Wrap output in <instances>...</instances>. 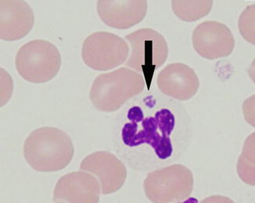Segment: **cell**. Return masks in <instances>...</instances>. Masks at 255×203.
I'll list each match as a JSON object with an SVG mask.
<instances>
[{"instance_id":"cell-1","label":"cell","mask_w":255,"mask_h":203,"mask_svg":"<svg viewBox=\"0 0 255 203\" xmlns=\"http://www.w3.org/2000/svg\"><path fill=\"white\" fill-rule=\"evenodd\" d=\"M127 119L122 130V139L126 146L148 145L160 160L173 155L171 134L175 130V116L169 109L161 108L146 114L142 107L135 105L128 111Z\"/></svg>"},{"instance_id":"cell-2","label":"cell","mask_w":255,"mask_h":203,"mask_svg":"<svg viewBox=\"0 0 255 203\" xmlns=\"http://www.w3.org/2000/svg\"><path fill=\"white\" fill-rule=\"evenodd\" d=\"M74 154L72 140L57 127L36 129L30 134L24 144L26 162L38 172L61 171L73 160Z\"/></svg>"},{"instance_id":"cell-3","label":"cell","mask_w":255,"mask_h":203,"mask_svg":"<svg viewBox=\"0 0 255 203\" xmlns=\"http://www.w3.org/2000/svg\"><path fill=\"white\" fill-rule=\"evenodd\" d=\"M145 86L146 82L141 74L121 67L96 78L90 89V101L98 110L115 112L128 100L140 94Z\"/></svg>"},{"instance_id":"cell-4","label":"cell","mask_w":255,"mask_h":203,"mask_svg":"<svg viewBox=\"0 0 255 203\" xmlns=\"http://www.w3.org/2000/svg\"><path fill=\"white\" fill-rule=\"evenodd\" d=\"M125 38L131 47L126 65L139 74L142 73L149 90L155 71L162 67L168 59V43L160 33L151 28L137 30Z\"/></svg>"},{"instance_id":"cell-5","label":"cell","mask_w":255,"mask_h":203,"mask_svg":"<svg viewBox=\"0 0 255 203\" xmlns=\"http://www.w3.org/2000/svg\"><path fill=\"white\" fill-rule=\"evenodd\" d=\"M15 64L24 80L31 83H46L58 74L61 56L51 42L36 39L27 42L19 49Z\"/></svg>"},{"instance_id":"cell-6","label":"cell","mask_w":255,"mask_h":203,"mask_svg":"<svg viewBox=\"0 0 255 203\" xmlns=\"http://www.w3.org/2000/svg\"><path fill=\"white\" fill-rule=\"evenodd\" d=\"M190 169L175 164L149 173L144 181L146 198L155 203H181L190 198L193 190Z\"/></svg>"},{"instance_id":"cell-7","label":"cell","mask_w":255,"mask_h":203,"mask_svg":"<svg viewBox=\"0 0 255 203\" xmlns=\"http://www.w3.org/2000/svg\"><path fill=\"white\" fill-rule=\"evenodd\" d=\"M129 47L125 39L108 31H97L88 36L82 46V60L98 71L119 67L128 58Z\"/></svg>"},{"instance_id":"cell-8","label":"cell","mask_w":255,"mask_h":203,"mask_svg":"<svg viewBox=\"0 0 255 203\" xmlns=\"http://www.w3.org/2000/svg\"><path fill=\"white\" fill-rule=\"evenodd\" d=\"M192 42L203 58L213 60L232 54L235 39L228 26L220 22L204 21L193 30Z\"/></svg>"},{"instance_id":"cell-9","label":"cell","mask_w":255,"mask_h":203,"mask_svg":"<svg viewBox=\"0 0 255 203\" xmlns=\"http://www.w3.org/2000/svg\"><path fill=\"white\" fill-rule=\"evenodd\" d=\"M80 169L97 176L104 195L117 193L127 179V169L113 153L97 151L84 158Z\"/></svg>"},{"instance_id":"cell-10","label":"cell","mask_w":255,"mask_h":203,"mask_svg":"<svg viewBox=\"0 0 255 203\" xmlns=\"http://www.w3.org/2000/svg\"><path fill=\"white\" fill-rule=\"evenodd\" d=\"M101 193V185L95 177L86 171H75L59 180L53 192V201L97 203Z\"/></svg>"},{"instance_id":"cell-11","label":"cell","mask_w":255,"mask_h":203,"mask_svg":"<svg viewBox=\"0 0 255 203\" xmlns=\"http://www.w3.org/2000/svg\"><path fill=\"white\" fill-rule=\"evenodd\" d=\"M157 85L163 94L177 100L187 101L197 94L200 81L190 66L173 63L159 73Z\"/></svg>"},{"instance_id":"cell-12","label":"cell","mask_w":255,"mask_h":203,"mask_svg":"<svg viewBox=\"0 0 255 203\" xmlns=\"http://www.w3.org/2000/svg\"><path fill=\"white\" fill-rule=\"evenodd\" d=\"M0 37L7 42L19 40L31 31L35 23L32 9L24 1L0 2Z\"/></svg>"},{"instance_id":"cell-13","label":"cell","mask_w":255,"mask_h":203,"mask_svg":"<svg viewBox=\"0 0 255 203\" xmlns=\"http://www.w3.org/2000/svg\"><path fill=\"white\" fill-rule=\"evenodd\" d=\"M147 1H99L97 13L104 24L116 29H128L143 20Z\"/></svg>"},{"instance_id":"cell-14","label":"cell","mask_w":255,"mask_h":203,"mask_svg":"<svg viewBox=\"0 0 255 203\" xmlns=\"http://www.w3.org/2000/svg\"><path fill=\"white\" fill-rule=\"evenodd\" d=\"M171 6L178 18L185 22H194L211 12L213 1H172Z\"/></svg>"},{"instance_id":"cell-15","label":"cell","mask_w":255,"mask_h":203,"mask_svg":"<svg viewBox=\"0 0 255 203\" xmlns=\"http://www.w3.org/2000/svg\"><path fill=\"white\" fill-rule=\"evenodd\" d=\"M237 172L245 183L255 185V133L245 141L237 163Z\"/></svg>"},{"instance_id":"cell-16","label":"cell","mask_w":255,"mask_h":203,"mask_svg":"<svg viewBox=\"0 0 255 203\" xmlns=\"http://www.w3.org/2000/svg\"><path fill=\"white\" fill-rule=\"evenodd\" d=\"M255 4L249 5L241 13L239 29L245 40L255 45Z\"/></svg>"}]
</instances>
